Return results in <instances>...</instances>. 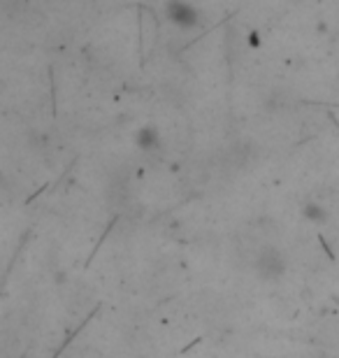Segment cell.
<instances>
[{
	"label": "cell",
	"instance_id": "2",
	"mask_svg": "<svg viewBox=\"0 0 339 358\" xmlns=\"http://www.w3.org/2000/svg\"><path fill=\"white\" fill-rule=\"evenodd\" d=\"M170 17H175L179 24H193V21H196V14H193V10L189 5H170Z\"/></svg>",
	"mask_w": 339,
	"mask_h": 358
},
{
	"label": "cell",
	"instance_id": "3",
	"mask_svg": "<svg viewBox=\"0 0 339 358\" xmlns=\"http://www.w3.org/2000/svg\"><path fill=\"white\" fill-rule=\"evenodd\" d=\"M137 145H140L142 149H154V147H158V138H156L154 128H144V131L137 135Z\"/></svg>",
	"mask_w": 339,
	"mask_h": 358
},
{
	"label": "cell",
	"instance_id": "1",
	"mask_svg": "<svg viewBox=\"0 0 339 358\" xmlns=\"http://www.w3.org/2000/svg\"><path fill=\"white\" fill-rule=\"evenodd\" d=\"M254 268L258 277L272 282V279H279L286 272V259L277 247L265 245L254 254Z\"/></svg>",
	"mask_w": 339,
	"mask_h": 358
}]
</instances>
